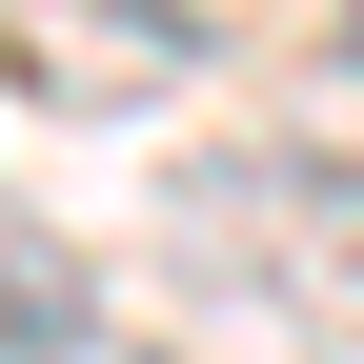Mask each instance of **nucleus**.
Listing matches in <instances>:
<instances>
[{
	"label": "nucleus",
	"mask_w": 364,
	"mask_h": 364,
	"mask_svg": "<svg viewBox=\"0 0 364 364\" xmlns=\"http://www.w3.org/2000/svg\"><path fill=\"white\" fill-rule=\"evenodd\" d=\"M0 41L41 61V102H162V81L203 61L182 0H0Z\"/></svg>",
	"instance_id": "1"
}]
</instances>
